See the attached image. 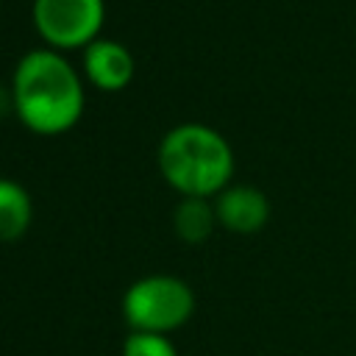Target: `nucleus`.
I'll list each match as a JSON object with an SVG mask.
<instances>
[{"label":"nucleus","mask_w":356,"mask_h":356,"mask_svg":"<svg viewBox=\"0 0 356 356\" xmlns=\"http://www.w3.org/2000/svg\"><path fill=\"white\" fill-rule=\"evenodd\" d=\"M214 211H217V222H222L228 231L253 234L267 222L270 203L264 192H259L256 186H228L220 192Z\"/></svg>","instance_id":"39448f33"},{"label":"nucleus","mask_w":356,"mask_h":356,"mask_svg":"<svg viewBox=\"0 0 356 356\" xmlns=\"http://www.w3.org/2000/svg\"><path fill=\"white\" fill-rule=\"evenodd\" d=\"M83 67H86V75L92 78V83L100 89H108V92L122 89L134 75L131 53L120 42H108V39H95L92 44H86Z\"/></svg>","instance_id":"423d86ee"},{"label":"nucleus","mask_w":356,"mask_h":356,"mask_svg":"<svg viewBox=\"0 0 356 356\" xmlns=\"http://www.w3.org/2000/svg\"><path fill=\"white\" fill-rule=\"evenodd\" d=\"M33 22L56 47L92 44L103 22V0H33Z\"/></svg>","instance_id":"20e7f679"},{"label":"nucleus","mask_w":356,"mask_h":356,"mask_svg":"<svg viewBox=\"0 0 356 356\" xmlns=\"http://www.w3.org/2000/svg\"><path fill=\"white\" fill-rule=\"evenodd\" d=\"M28 222H31L28 192L14 181L0 178V239L11 242V239L22 236Z\"/></svg>","instance_id":"6e6552de"},{"label":"nucleus","mask_w":356,"mask_h":356,"mask_svg":"<svg viewBox=\"0 0 356 356\" xmlns=\"http://www.w3.org/2000/svg\"><path fill=\"white\" fill-rule=\"evenodd\" d=\"M11 103L36 134H61L83 111V89L75 70L50 50L28 53L14 72Z\"/></svg>","instance_id":"f257e3e1"},{"label":"nucleus","mask_w":356,"mask_h":356,"mask_svg":"<svg viewBox=\"0 0 356 356\" xmlns=\"http://www.w3.org/2000/svg\"><path fill=\"white\" fill-rule=\"evenodd\" d=\"M159 167L170 186L186 197H209L222 192L234 172V153L228 142L206 125H178L159 147Z\"/></svg>","instance_id":"f03ea898"},{"label":"nucleus","mask_w":356,"mask_h":356,"mask_svg":"<svg viewBox=\"0 0 356 356\" xmlns=\"http://www.w3.org/2000/svg\"><path fill=\"white\" fill-rule=\"evenodd\" d=\"M195 309L192 289L175 275H147L128 286L122 314L134 331L167 334L181 328Z\"/></svg>","instance_id":"7ed1b4c3"},{"label":"nucleus","mask_w":356,"mask_h":356,"mask_svg":"<svg viewBox=\"0 0 356 356\" xmlns=\"http://www.w3.org/2000/svg\"><path fill=\"white\" fill-rule=\"evenodd\" d=\"M122 356H178L167 334H147V331H134L125 345Z\"/></svg>","instance_id":"1a4fd4ad"},{"label":"nucleus","mask_w":356,"mask_h":356,"mask_svg":"<svg viewBox=\"0 0 356 356\" xmlns=\"http://www.w3.org/2000/svg\"><path fill=\"white\" fill-rule=\"evenodd\" d=\"M172 222H175V234L184 242L197 245L211 234V228L217 222V211L206 197H184L175 206Z\"/></svg>","instance_id":"0eeeda50"}]
</instances>
